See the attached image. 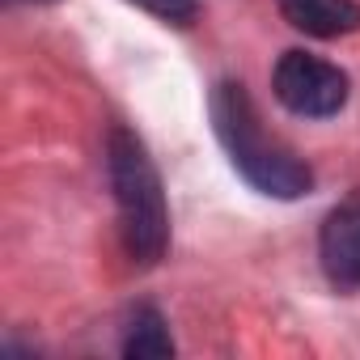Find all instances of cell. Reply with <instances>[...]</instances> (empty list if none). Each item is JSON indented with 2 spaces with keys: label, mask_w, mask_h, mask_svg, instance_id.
<instances>
[{
  "label": "cell",
  "mask_w": 360,
  "mask_h": 360,
  "mask_svg": "<svg viewBox=\"0 0 360 360\" xmlns=\"http://www.w3.org/2000/svg\"><path fill=\"white\" fill-rule=\"evenodd\" d=\"M208 110H212V127H217V140H221L229 165L259 195L301 200L314 191V169L280 136H271L263 127V115H259V106L242 81H217Z\"/></svg>",
  "instance_id": "cell-1"
},
{
  "label": "cell",
  "mask_w": 360,
  "mask_h": 360,
  "mask_svg": "<svg viewBox=\"0 0 360 360\" xmlns=\"http://www.w3.org/2000/svg\"><path fill=\"white\" fill-rule=\"evenodd\" d=\"M106 174L119 208V238L136 267H157L169 250V204L153 153L131 127L106 131Z\"/></svg>",
  "instance_id": "cell-2"
},
{
  "label": "cell",
  "mask_w": 360,
  "mask_h": 360,
  "mask_svg": "<svg viewBox=\"0 0 360 360\" xmlns=\"http://www.w3.org/2000/svg\"><path fill=\"white\" fill-rule=\"evenodd\" d=\"M271 94L297 119H335L352 98V77L339 64L292 47L271 68Z\"/></svg>",
  "instance_id": "cell-3"
},
{
  "label": "cell",
  "mask_w": 360,
  "mask_h": 360,
  "mask_svg": "<svg viewBox=\"0 0 360 360\" xmlns=\"http://www.w3.org/2000/svg\"><path fill=\"white\" fill-rule=\"evenodd\" d=\"M318 263L335 292H360V187L326 212L318 229Z\"/></svg>",
  "instance_id": "cell-4"
},
{
  "label": "cell",
  "mask_w": 360,
  "mask_h": 360,
  "mask_svg": "<svg viewBox=\"0 0 360 360\" xmlns=\"http://www.w3.org/2000/svg\"><path fill=\"white\" fill-rule=\"evenodd\" d=\"M280 18L309 39H343L360 30V0H276Z\"/></svg>",
  "instance_id": "cell-5"
},
{
  "label": "cell",
  "mask_w": 360,
  "mask_h": 360,
  "mask_svg": "<svg viewBox=\"0 0 360 360\" xmlns=\"http://www.w3.org/2000/svg\"><path fill=\"white\" fill-rule=\"evenodd\" d=\"M119 352L127 360H169L174 356V335H169L165 314L157 305H136L123 322Z\"/></svg>",
  "instance_id": "cell-6"
},
{
  "label": "cell",
  "mask_w": 360,
  "mask_h": 360,
  "mask_svg": "<svg viewBox=\"0 0 360 360\" xmlns=\"http://www.w3.org/2000/svg\"><path fill=\"white\" fill-rule=\"evenodd\" d=\"M127 5L153 13V18L165 22V26H191V22L200 18V0H127Z\"/></svg>",
  "instance_id": "cell-7"
},
{
  "label": "cell",
  "mask_w": 360,
  "mask_h": 360,
  "mask_svg": "<svg viewBox=\"0 0 360 360\" xmlns=\"http://www.w3.org/2000/svg\"><path fill=\"white\" fill-rule=\"evenodd\" d=\"M30 5H56V0H30Z\"/></svg>",
  "instance_id": "cell-8"
}]
</instances>
